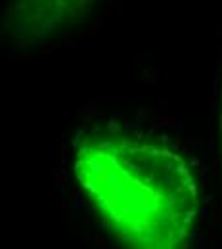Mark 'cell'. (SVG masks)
<instances>
[{"label": "cell", "instance_id": "cell-1", "mask_svg": "<svg viewBox=\"0 0 222 249\" xmlns=\"http://www.w3.org/2000/svg\"><path fill=\"white\" fill-rule=\"evenodd\" d=\"M73 174L121 249H189L199 192L180 153L121 132H86Z\"/></svg>", "mask_w": 222, "mask_h": 249}, {"label": "cell", "instance_id": "cell-2", "mask_svg": "<svg viewBox=\"0 0 222 249\" xmlns=\"http://www.w3.org/2000/svg\"><path fill=\"white\" fill-rule=\"evenodd\" d=\"M96 0H8L2 31L10 42L35 46L77 27Z\"/></svg>", "mask_w": 222, "mask_h": 249}, {"label": "cell", "instance_id": "cell-3", "mask_svg": "<svg viewBox=\"0 0 222 249\" xmlns=\"http://www.w3.org/2000/svg\"><path fill=\"white\" fill-rule=\"evenodd\" d=\"M218 132H220V151H222V86H220V103H218Z\"/></svg>", "mask_w": 222, "mask_h": 249}]
</instances>
